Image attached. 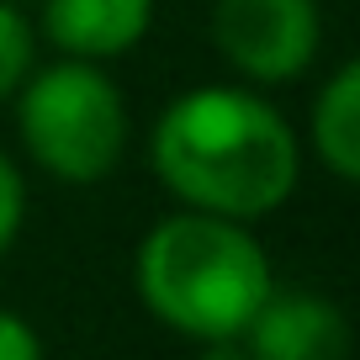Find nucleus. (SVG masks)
Masks as SVG:
<instances>
[{
	"mask_svg": "<svg viewBox=\"0 0 360 360\" xmlns=\"http://www.w3.org/2000/svg\"><path fill=\"white\" fill-rule=\"evenodd\" d=\"M133 281L143 307L186 339H233L249 328L276 281L259 238L233 217L175 212L138 244Z\"/></svg>",
	"mask_w": 360,
	"mask_h": 360,
	"instance_id": "obj_2",
	"label": "nucleus"
},
{
	"mask_svg": "<svg viewBox=\"0 0 360 360\" xmlns=\"http://www.w3.org/2000/svg\"><path fill=\"white\" fill-rule=\"evenodd\" d=\"M154 175L191 212L265 217L297 191V138L286 117L238 85H196L159 112L148 138Z\"/></svg>",
	"mask_w": 360,
	"mask_h": 360,
	"instance_id": "obj_1",
	"label": "nucleus"
},
{
	"mask_svg": "<svg viewBox=\"0 0 360 360\" xmlns=\"http://www.w3.org/2000/svg\"><path fill=\"white\" fill-rule=\"evenodd\" d=\"M32 75V27L11 0H0V101H11Z\"/></svg>",
	"mask_w": 360,
	"mask_h": 360,
	"instance_id": "obj_8",
	"label": "nucleus"
},
{
	"mask_svg": "<svg viewBox=\"0 0 360 360\" xmlns=\"http://www.w3.org/2000/svg\"><path fill=\"white\" fill-rule=\"evenodd\" d=\"M313 148L345 186L360 180V64H339L313 101Z\"/></svg>",
	"mask_w": 360,
	"mask_h": 360,
	"instance_id": "obj_7",
	"label": "nucleus"
},
{
	"mask_svg": "<svg viewBox=\"0 0 360 360\" xmlns=\"http://www.w3.org/2000/svg\"><path fill=\"white\" fill-rule=\"evenodd\" d=\"M154 0H43V37L64 58L106 64L148 37Z\"/></svg>",
	"mask_w": 360,
	"mask_h": 360,
	"instance_id": "obj_6",
	"label": "nucleus"
},
{
	"mask_svg": "<svg viewBox=\"0 0 360 360\" xmlns=\"http://www.w3.org/2000/svg\"><path fill=\"white\" fill-rule=\"evenodd\" d=\"M0 360H43L37 328L27 323V318L6 313V307H0Z\"/></svg>",
	"mask_w": 360,
	"mask_h": 360,
	"instance_id": "obj_10",
	"label": "nucleus"
},
{
	"mask_svg": "<svg viewBox=\"0 0 360 360\" xmlns=\"http://www.w3.org/2000/svg\"><path fill=\"white\" fill-rule=\"evenodd\" d=\"M22 217H27L22 169L11 165V154H0V255H6V249H11V238L22 233Z\"/></svg>",
	"mask_w": 360,
	"mask_h": 360,
	"instance_id": "obj_9",
	"label": "nucleus"
},
{
	"mask_svg": "<svg viewBox=\"0 0 360 360\" xmlns=\"http://www.w3.org/2000/svg\"><path fill=\"white\" fill-rule=\"evenodd\" d=\"M16 96V133L53 180L96 186L122 165L127 106L101 64L58 58L48 69H32Z\"/></svg>",
	"mask_w": 360,
	"mask_h": 360,
	"instance_id": "obj_3",
	"label": "nucleus"
},
{
	"mask_svg": "<svg viewBox=\"0 0 360 360\" xmlns=\"http://www.w3.org/2000/svg\"><path fill=\"white\" fill-rule=\"evenodd\" d=\"M318 6L313 0H217L212 43L255 85H286L318 58Z\"/></svg>",
	"mask_w": 360,
	"mask_h": 360,
	"instance_id": "obj_4",
	"label": "nucleus"
},
{
	"mask_svg": "<svg viewBox=\"0 0 360 360\" xmlns=\"http://www.w3.org/2000/svg\"><path fill=\"white\" fill-rule=\"evenodd\" d=\"M202 360H255V355H249V345H244V339H202Z\"/></svg>",
	"mask_w": 360,
	"mask_h": 360,
	"instance_id": "obj_11",
	"label": "nucleus"
},
{
	"mask_svg": "<svg viewBox=\"0 0 360 360\" xmlns=\"http://www.w3.org/2000/svg\"><path fill=\"white\" fill-rule=\"evenodd\" d=\"M238 339L249 345L255 360H345L349 355L345 313L313 292H270Z\"/></svg>",
	"mask_w": 360,
	"mask_h": 360,
	"instance_id": "obj_5",
	"label": "nucleus"
}]
</instances>
